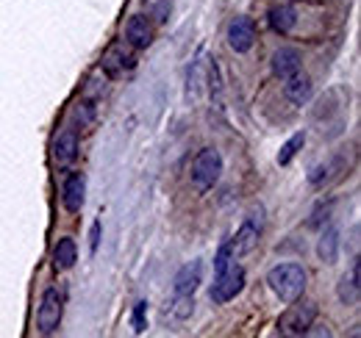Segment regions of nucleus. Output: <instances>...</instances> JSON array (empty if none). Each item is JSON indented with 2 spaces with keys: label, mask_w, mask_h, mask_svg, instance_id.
Instances as JSON below:
<instances>
[{
  "label": "nucleus",
  "mask_w": 361,
  "mask_h": 338,
  "mask_svg": "<svg viewBox=\"0 0 361 338\" xmlns=\"http://www.w3.org/2000/svg\"><path fill=\"white\" fill-rule=\"evenodd\" d=\"M267 283L281 302H295L306 292V269L300 263H278L267 272Z\"/></svg>",
  "instance_id": "f257e3e1"
},
{
  "label": "nucleus",
  "mask_w": 361,
  "mask_h": 338,
  "mask_svg": "<svg viewBox=\"0 0 361 338\" xmlns=\"http://www.w3.org/2000/svg\"><path fill=\"white\" fill-rule=\"evenodd\" d=\"M223 175V156L214 150V147H203L189 169V180H192V189L195 192H209Z\"/></svg>",
  "instance_id": "f03ea898"
},
{
  "label": "nucleus",
  "mask_w": 361,
  "mask_h": 338,
  "mask_svg": "<svg viewBox=\"0 0 361 338\" xmlns=\"http://www.w3.org/2000/svg\"><path fill=\"white\" fill-rule=\"evenodd\" d=\"M314 319H317L314 302H306V299L300 302V299H295V302H289L286 313L278 319V330H281L283 336H306V333L312 330Z\"/></svg>",
  "instance_id": "7ed1b4c3"
},
{
  "label": "nucleus",
  "mask_w": 361,
  "mask_h": 338,
  "mask_svg": "<svg viewBox=\"0 0 361 338\" xmlns=\"http://www.w3.org/2000/svg\"><path fill=\"white\" fill-rule=\"evenodd\" d=\"M242 289H245V269H242L236 261H231L223 272H217L214 286H212V294L209 296H212L214 305H226V302H231Z\"/></svg>",
  "instance_id": "20e7f679"
},
{
  "label": "nucleus",
  "mask_w": 361,
  "mask_h": 338,
  "mask_svg": "<svg viewBox=\"0 0 361 338\" xmlns=\"http://www.w3.org/2000/svg\"><path fill=\"white\" fill-rule=\"evenodd\" d=\"M61 316H64V302L59 289H45V294L39 299V311H37V325H39V333H56L59 325H61Z\"/></svg>",
  "instance_id": "39448f33"
},
{
  "label": "nucleus",
  "mask_w": 361,
  "mask_h": 338,
  "mask_svg": "<svg viewBox=\"0 0 361 338\" xmlns=\"http://www.w3.org/2000/svg\"><path fill=\"white\" fill-rule=\"evenodd\" d=\"M228 44L233 53H247L256 42V23L250 17H233L228 23Z\"/></svg>",
  "instance_id": "423d86ee"
},
{
  "label": "nucleus",
  "mask_w": 361,
  "mask_h": 338,
  "mask_svg": "<svg viewBox=\"0 0 361 338\" xmlns=\"http://www.w3.org/2000/svg\"><path fill=\"white\" fill-rule=\"evenodd\" d=\"M259 236H262V219L256 222V213H250V216L242 222V227L236 230L233 242H228V244H231V253H233V255H247L250 250H256Z\"/></svg>",
  "instance_id": "0eeeda50"
},
{
  "label": "nucleus",
  "mask_w": 361,
  "mask_h": 338,
  "mask_svg": "<svg viewBox=\"0 0 361 338\" xmlns=\"http://www.w3.org/2000/svg\"><path fill=\"white\" fill-rule=\"evenodd\" d=\"M270 67H272V75H275V78L286 81L289 75L300 73V53H298L295 47H281V50L272 53Z\"/></svg>",
  "instance_id": "6e6552de"
},
{
  "label": "nucleus",
  "mask_w": 361,
  "mask_h": 338,
  "mask_svg": "<svg viewBox=\"0 0 361 338\" xmlns=\"http://www.w3.org/2000/svg\"><path fill=\"white\" fill-rule=\"evenodd\" d=\"M84 192H87V180L84 175L73 172L67 180H64V189H61V200H64V208L70 213H78L84 206Z\"/></svg>",
  "instance_id": "1a4fd4ad"
},
{
  "label": "nucleus",
  "mask_w": 361,
  "mask_h": 338,
  "mask_svg": "<svg viewBox=\"0 0 361 338\" xmlns=\"http://www.w3.org/2000/svg\"><path fill=\"white\" fill-rule=\"evenodd\" d=\"M336 296L342 299V305H356V302H359V296H361V263L359 261H353L350 272L342 275V280H339V286H336Z\"/></svg>",
  "instance_id": "9d476101"
},
{
  "label": "nucleus",
  "mask_w": 361,
  "mask_h": 338,
  "mask_svg": "<svg viewBox=\"0 0 361 338\" xmlns=\"http://www.w3.org/2000/svg\"><path fill=\"white\" fill-rule=\"evenodd\" d=\"M312 92H314L312 78L303 75V73H295V75H289V78L283 81V94H286V100L295 103V106L309 103V100H312Z\"/></svg>",
  "instance_id": "9b49d317"
},
{
  "label": "nucleus",
  "mask_w": 361,
  "mask_h": 338,
  "mask_svg": "<svg viewBox=\"0 0 361 338\" xmlns=\"http://www.w3.org/2000/svg\"><path fill=\"white\" fill-rule=\"evenodd\" d=\"M200 280H203V263H200V261L186 263L178 275H176V294H178V296H192L195 292H197Z\"/></svg>",
  "instance_id": "f8f14e48"
},
{
  "label": "nucleus",
  "mask_w": 361,
  "mask_h": 338,
  "mask_svg": "<svg viewBox=\"0 0 361 338\" xmlns=\"http://www.w3.org/2000/svg\"><path fill=\"white\" fill-rule=\"evenodd\" d=\"M134 64H136V58L131 53H126V47H111V50L103 56V61H100V67H103L111 78H117V75L134 70Z\"/></svg>",
  "instance_id": "ddd939ff"
},
{
  "label": "nucleus",
  "mask_w": 361,
  "mask_h": 338,
  "mask_svg": "<svg viewBox=\"0 0 361 338\" xmlns=\"http://www.w3.org/2000/svg\"><path fill=\"white\" fill-rule=\"evenodd\" d=\"M53 156L61 167H70L75 158H78V133L75 130H64L59 139H56V147H53Z\"/></svg>",
  "instance_id": "4468645a"
},
{
  "label": "nucleus",
  "mask_w": 361,
  "mask_h": 338,
  "mask_svg": "<svg viewBox=\"0 0 361 338\" xmlns=\"http://www.w3.org/2000/svg\"><path fill=\"white\" fill-rule=\"evenodd\" d=\"M126 39L134 44V47H147V44L153 42V25H150V20L142 17V14L131 17L128 25H126Z\"/></svg>",
  "instance_id": "2eb2a0df"
},
{
  "label": "nucleus",
  "mask_w": 361,
  "mask_h": 338,
  "mask_svg": "<svg viewBox=\"0 0 361 338\" xmlns=\"http://www.w3.org/2000/svg\"><path fill=\"white\" fill-rule=\"evenodd\" d=\"M75 261H78V247H75L73 239H61V242L53 247V266H56L59 272L73 269Z\"/></svg>",
  "instance_id": "dca6fc26"
},
{
  "label": "nucleus",
  "mask_w": 361,
  "mask_h": 338,
  "mask_svg": "<svg viewBox=\"0 0 361 338\" xmlns=\"http://www.w3.org/2000/svg\"><path fill=\"white\" fill-rule=\"evenodd\" d=\"M267 20H270L272 31H278V34H289V31L295 28V23H298V14H295L292 6H272Z\"/></svg>",
  "instance_id": "f3484780"
},
{
  "label": "nucleus",
  "mask_w": 361,
  "mask_h": 338,
  "mask_svg": "<svg viewBox=\"0 0 361 338\" xmlns=\"http://www.w3.org/2000/svg\"><path fill=\"white\" fill-rule=\"evenodd\" d=\"M317 255H319V261H325V263H336V255H339V230H336V227H328V230L319 236Z\"/></svg>",
  "instance_id": "a211bd4d"
},
{
  "label": "nucleus",
  "mask_w": 361,
  "mask_h": 338,
  "mask_svg": "<svg viewBox=\"0 0 361 338\" xmlns=\"http://www.w3.org/2000/svg\"><path fill=\"white\" fill-rule=\"evenodd\" d=\"M303 144H306V133H295V136L281 147V153H278V164H281V167H286V164H289V161L303 150Z\"/></svg>",
  "instance_id": "6ab92c4d"
},
{
  "label": "nucleus",
  "mask_w": 361,
  "mask_h": 338,
  "mask_svg": "<svg viewBox=\"0 0 361 338\" xmlns=\"http://www.w3.org/2000/svg\"><path fill=\"white\" fill-rule=\"evenodd\" d=\"M145 311H147V302H136L134 305V316H131V322H134V330L136 333H145Z\"/></svg>",
  "instance_id": "aec40b11"
},
{
  "label": "nucleus",
  "mask_w": 361,
  "mask_h": 338,
  "mask_svg": "<svg viewBox=\"0 0 361 338\" xmlns=\"http://www.w3.org/2000/svg\"><path fill=\"white\" fill-rule=\"evenodd\" d=\"M231 261H233L231 244H223V247H220V253H217V258H214V272H223Z\"/></svg>",
  "instance_id": "412c9836"
},
{
  "label": "nucleus",
  "mask_w": 361,
  "mask_h": 338,
  "mask_svg": "<svg viewBox=\"0 0 361 338\" xmlns=\"http://www.w3.org/2000/svg\"><path fill=\"white\" fill-rule=\"evenodd\" d=\"M97 242H100V222L92 225V253H97Z\"/></svg>",
  "instance_id": "4be33fe9"
}]
</instances>
